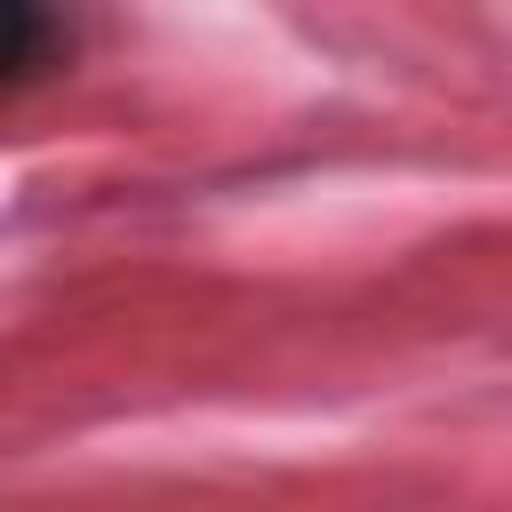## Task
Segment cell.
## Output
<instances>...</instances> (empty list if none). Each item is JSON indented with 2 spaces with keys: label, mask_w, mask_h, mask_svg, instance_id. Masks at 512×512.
I'll list each match as a JSON object with an SVG mask.
<instances>
[{
  "label": "cell",
  "mask_w": 512,
  "mask_h": 512,
  "mask_svg": "<svg viewBox=\"0 0 512 512\" xmlns=\"http://www.w3.org/2000/svg\"><path fill=\"white\" fill-rule=\"evenodd\" d=\"M40 16H48V0H8V80L40 72Z\"/></svg>",
  "instance_id": "6da1fadb"
}]
</instances>
